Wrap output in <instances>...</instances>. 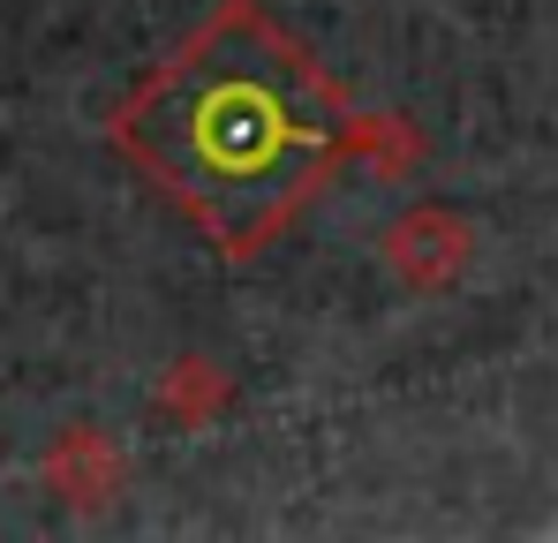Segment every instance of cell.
Listing matches in <instances>:
<instances>
[{
  "instance_id": "6da1fadb",
  "label": "cell",
  "mask_w": 558,
  "mask_h": 543,
  "mask_svg": "<svg viewBox=\"0 0 558 543\" xmlns=\"http://www.w3.org/2000/svg\"><path fill=\"white\" fill-rule=\"evenodd\" d=\"M392 121L355 113L332 69L265 0H219L182 46L106 113V144L159 204L227 257L250 265L371 159Z\"/></svg>"
}]
</instances>
